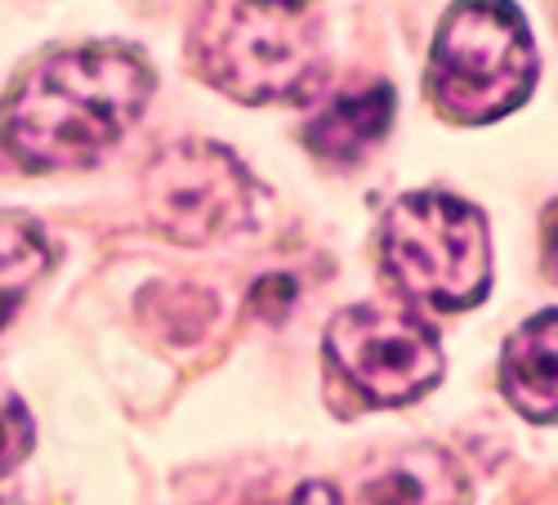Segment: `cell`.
<instances>
[{"label":"cell","instance_id":"5","mask_svg":"<svg viewBox=\"0 0 558 505\" xmlns=\"http://www.w3.org/2000/svg\"><path fill=\"white\" fill-rule=\"evenodd\" d=\"M327 358L371 407H402L442 376V349L429 323L393 304H357L327 327Z\"/></svg>","mask_w":558,"mask_h":505},{"label":"cell","instance_id":"6","mask_svg":"<svg viewBox=\"0 0 558 505\" xmlns=\"http://www.w3.org/2000/svg\"><path fill=\"white\" fill-rule=\"evenodd\" d=\"M148 219L170 242L206 247L251 224L255 183L219 144H174L144 175Z\"/></svg>","mask_w":558,"mask_h":505},{"label":"cell","instance_id":"10","mask_svg":"<svg viewBox=\"0 0 558 505\" xmlns=\"http://www.w3.org/2000/svg\"><path fill=\"white\" fill-rule=\"evenodd\" d=\"M45 264H50V247H45L40 228L27 215H0V327L14 317Z\"/></svg>","mask_w":558,"mask_h":505},{"label":"cell","instance_id":"8","mask_svg":"<svg viewBox=\"0 0 558 505\" xmlns=\"http://www.w3.org/2000/svg\"><path fill=\"white\" fill-rule=\"evenodd\" d=\"M393 125V89L385 81H362L353 89H340L331 104L308 121L304 140L317 157L327 161H357L366 148H376Z\"/></svg>","mask_w":558,"mask_h":505},{"label":"cell","instance_id":"3","mask_svg":"<svg viewBox=\"0 0 558 505\" xmlns=\"http://www.w3.org/2000/svg\"><path fill=\"white\" fill-rule=\"evenodd\" d=\"M536 85V45L509 0H460L429 55V99L442 117L483 125L514 112Z\"/></svg>","mask_w":558,"mask_h":505},{"label":"cell","instance_id":"13","mask_svg":"<svg viewBox=\"0 0 558 505\" xmlns=\"http://www.w3.org/2000/svg\"><path fill=\"white\" fill-rule=\"evenodd\" d=\"M291 505H340V492H336L331 483H304V488L291 496Z\"/></svg>","mask_w":558,"mask_h":505},{"label":"cell","instance_id":"9","mask_svg":"<svg viewBox=\"0 0 558 505\" xmlns=\"http://www.w3.org/2000/svg\"><path fill=\"white\" fill-rule=\"evenodd\" d=\"M362 505H464V479L447 452L407 447L362 488Z\"/></svg>","mask_w":558,"mask_h":505},{"label":"cell","instance_id":"12","mask_svg":"<svg viewBox=\"0 0 558 505\" xmlns=\"http://www.w3.org/2000/svg\"><path fill=\"white\" fill-rule=\"evenodd\" d=\"M291 300H295V282H291V278H264V282L255 287V309H259L264 317H272V323L291 309Z\"/></svg>","mask_w":558,"mask_h":505},{"label":"cell","instance_id":"14","mask_svg":"<svg viewBox=\"0 0 558 505\" xmlns=\"http://www.w3.org/2000/svg\"><path fill=\"white\" fill-rule=\"evenodd\" d=\"M545 260H549V273L558 278V211H554V219L545 228Z\"/></svg>","mask_w":558,"mask_h":505},{"label":"cell","instance_id":"11","mask_svg":"<svg viewBox=\"0 0 558 505\" xmlns=\"http://www.w3.org/2000/svg\"><path fill=\"white\" fill-rule=\"evenodd\" d=\"M27 452H32V417L10 389H0V474L23 466Z\"/></svg>","mask_w":558,"mask_h":505},{"label":"cell","instance_id":"4","mask_svg":"<svg viewBox=\"0 0 558 505\" xmlns=\"http://www.w3.org/2000/svg\"><path fill=\"white\" fill-rule=\"evenodd\" d=\"M385 273L398 291L434 309H470L492 287L487 219L447 193H407L385 215Z\"/></svg>","mask_w":558,"mask_h":505},{"label":"cell","instance_id":"16","mask_svg":"<svg viewBox=\"0 0 558 505\" xmlns=\"http://www.w3.org/2000/svg\"><path fill=\"white\" fill-rule=\"evenodd\" d=\"M255 505H277V501H255Z\"/></svg>","mask_w":558,"mask_h":505},{"label":"cell","instance_id":"15","mask_svg":"<svg viewBox=\"0 0 558 505\" xmlns=\"http://www.w3.org/2000/svg\"><path fill=\"white\" fill-rule=\"evenodd\" d=\"M272 5H291V10H300V5H304V0H272Z\"/></svg>","mask_w":558,"mask_h":505},{"label":"cell","instance_id":"7","mask_svg":"<svg viewBox=\"0 0 558 505\" xmlns=\"http://www.w3.org/2000/svg\"><path fill=\"white\" fill-rule=\"evenodd\" d=\"M500 389L527 421H558V309L505 340Z\"/></svg>","mask_w":558,"mask_h":505},{"label":"cell","instance_id":"2","mask_svg":"<svg viewBox=\"0 0 558 505\" xmlns=\"http://www.w3.org/2000/svg\"><path fill=\"white\" fill-rule=\"evenodd\" d=\"M202 81L242 104L300 99L322 76L317 23L272 0H210L193 23Z\"/></svg>","mask_w":558,"mask_h":505},{"label":"cell","instance_id":"1","mask_svg":"<svg viewBox=\"0 0 558 505\" xmlns=\"http://www.w3.org/2000/svg\"><path fill=\"white\" fill-rule=\"evenodd\" d=\"M153 68L125 45H81L40 59L5 99V148L27 170H76L138 121Z\"/></svg>","mask_w":558,"mask_h":505}]
</instances>
